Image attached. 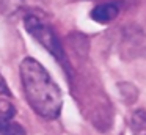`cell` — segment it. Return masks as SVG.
Here are the masks:
<instances>
[{
    "label": "cell",
    "instance_id": "obj_1",
    "mask_svg": "<svg viewBox=\"0 0 146 135\" xmlns=\"http://www.w3.org/2000/svg\"><path fill=\"white\" fill-rule=\"evenodd\" d=\"M21 83L27 102L33 112L46 119H55L63 108V94L46 68L32 57H25L19 66Z\"/></svg>",
    "mask_w": 146,
    "mask_h": 135
},
{
    "label": "cell",
    "instance_id": "obj_2",
    "mask_svg": "<svg viewBox=\"0 0 146 135\" xmlns=\"http://www.w3.org/2000/svg\"><path fill=\"white\" fill-rule=\"evenodd\" d=\"M24 27L29 31L30 36L35 41H38L69 74V65H68V58L63 50V46H61L52 25L44 19V16L41 14L39 9H30V11L25 13V16H24Z\"/></svg>",
    "mask_w": 146,
    "mask_h": 135
},
{
    "label": "cell",
    "instance_id": "obj_3",
    "mask_svg": "<svg viewBox=\"0 0 146 135\" xmlns=\"http://www.w3.org/2000/svg\"><path fill=\"white\" fill-rule=\"evenodd\" d=\"M16 107L8 99H0V135H27L25 129L14 119Z\"/></svg>",
    "mask_w": 146,
    "mask_h": 135
},
{
    "label": "cell",
    "instance_id": "obj_4",
    "mask_svg": "<svg viewBox=\"0 0 146 135\" xmlns=\"http://www.w3.org/2000/svg\"><path fill=\"white\" fill-rule=\"evenodd\" d=\"M119 14V5L116 2H105L94 6L90 13L91 19L98 24H110Z\"/></svg>",
    "mask_w": 146,
    "mask_h": 135
},
{
    "label": "cell",
    "instance_id": "obj_5",
    "mask_svg": "<svg viewBox=\"0 0 146 135\" xmlns=\"http://www.w3.org/2000/svg\"><path fill=\"white\" fill-rule=\"evenodd\" d=\"M39 0H0V8L5 14H16L21 11L38 9Z\"/></svg>",
    "mask_w": 146,
    "mask_h": 135
},
{
    "label": "cell",
    "instance_id": "obj_6",
    "mask_svg": "<svg viewBox=\"0 0 146 135\" xmlns=\"http://www.w3.org/2000/svg\"><path fill=\"white\" fill-rule=\"evenodd\" d=\"M0 96H11V91L7 85V80L3 78L2 74H0Z\"/></svg>",
    "mask_w": 146,
    "mask_h": 135
},
{
    "label": "cell",
    "instance_id": "obj_7",
    "mask_svg": "<svg viewBox=\"0 0 146 135\" xmlns=\"http://www.w3.org/2000/svg\"><path fill=\"white\" fill-rule=\"evenodd\" d=\"M135 134H137V135H146V127H145V129H140V130H137Z\"/></svg>",
    "mask_w": 146,
    "mask_h": 135
}]
</instances>
